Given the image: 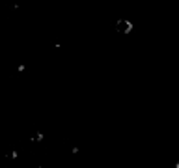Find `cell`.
Here are the masks:
<instances>
[{
    "label": "cell",
    "mask_w": 179,
    "mask_h": 168,
    "mask_svg": "<svg viewBox=\"0 0 179 168\" xmlns=\"http://www.w3.org/2000/svg\"><path fill=\"white\" fill-rule=\"evenodd\" d=\"M131 30H132V24L129 23V21H118V32H121V34H129Z\"/></svg>",
    "instance_id": "cell-1"
}]
</instances>
